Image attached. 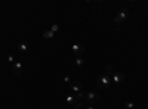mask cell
Instances as JSON below:
<instances>
[{"instance_id":"17","label":"cell","mask_w":148,"mask_h":109,"mask_svg":"<svg viewBox=\"0 0 148 109\" xmlns=\"http://www.w3.org/2000/svg\"><path fill=\"white\" fill-rule=\"evenodd\" d=\"M45 109H49V108H45Z\"/></svg>"},{"instance_id":"1","label":"cell","mask_w":148,"mask_h":109,"mask_svg":"<svg viewBox=\"0 0 148 109\" xmlns=\"http://www.w3.org/2000/svg\"><path fill=\"white\" fill-rule=\"evenodd\" d=\"M113 66L111 65H107L104 72H102V75L98 78V87H101V89H108L110 87V84L113 83V80H111V75H113Z\"/></svg>"},{"instance_id":"9","label":"cell","mask_w":148,"mask_h":109,"mask_svg":"<svg viewBox=\"0 0 148 109\" xmlns=\"http://www.w3.org/2000/svg\"><path fill=\"white\" fill-rule=\"evenodd\" d=\"M16 49H18L21 53H25V52L28 50V43H21V44H18Z\"/></svg>"},{"instance_id":"14","label":"cell","mask_w":148,"mask_h":109,"mask_svg":"<svg viewBox=\"0 0 148 109\" xmlns=\"http://www.w3.org/2000/svg\"><path fill=\"white\" fill-rule=\"evenodd\" d=\"M58 30H59V27L56 25V24H53V25H52V28H51V31H53V32H55V31H58Z\"/></svg>"},{"instance_id":"8","label":"cell","mask_w":148,"mask_h":109,"mask_svg":"<svg viewBox=\"0 0 148 109\" xmlns=\"http://www.w3.org/2000/svg\"><path fill=\"white\" fill-rule=\"evenodd\" d=\"M71 50L76 53V55H83L84 53V46H82V44H73V47H71Z\"/></svg>"},{"instance_id":"2","label":"cell","mask_w":148,"mask_h":109,"mask_svg":"<svg viewBox=\"0 0 148 109\" xmlns=\"http://www.w3.org/2000/svg\"><path fill=\"white\" fill-rule=\"evenodd\" d=\"M129 9L127 7H123L119 14H117V16H116V19H114V22L117 24V25H121V24H125L126 22V19L129 18Z\"/></svg>"},{"instance_id":"12","label":"cell","mask_w":148,"mask_h":109,"mask_svg":"<svg viewBox=\"0 0 148 109\" xmlns=\"http://www.w3.org/2000/svg\"><path fill=\"white\" fill-rule=\"evenodd\" d=\"M8 62H9L10 65H14V64L16 62V60H15V58H14V56H12V55H9V56H8Z\"/></svg>"},{"instance_id":"13","label":"cell","mask_w":148,"mask_h":109,"mask_svg":"<svg viewBox=\"0 0 148 109\" xmlns=\"http://www.w3.org/2000/svg\"><path fill=\"white\" fill-rule=\"evenodd\" d=\"M133 108H135L133 102H127V103L125 105V109H133Z\"/></svg>"},{"instance_id":"11","label":"cell","mask_w":148,"mask_h":109,"mask_svg":"<svg viewBox=\"0 0 148 109\" xmlns=\"http://www.w3.org/2000/svg\"><path fill=\"white\" fill-rule=\"evenodd\" d=\"M43 37L45 39H53V31H45V34H43Z\"/></svg>"},{"instance_id":"7","label":"cell","mask_w":148,"mask_h":109,"mask_svg":"<svg viewBox=\"0 0 148 109\" xmlns=\"http://www.w3.org/2000/svg\"><path fill=\"white\" fill-rule=\"evenodd\" d=\"M12 72H14L15 75H21V72H22V64L19 62V60H16V62L12 65Z\"/></svg>"},{"instance_id":"3","label":"cell","mask_w":148,"mask_h":109,"mask_svg":"<svg viewBox=\"0 0 148 109\" xmlns=\"http://www.w3.org/2000/svg\"><path fill=\"white\" fill-rule=\"evenodd\" d=\"M98 100H99V96L93 91H89L84 94V103L86 105H95V103H98Z\"/></svg>"},{"instance_id":"4","label":"cell","mask_w":148,"mask_h":109,"mask_svg":"<svg viewBox=\"0 0 148 109\" xmlns=\"http://www.w3.org/2000/svg\"><path fill=\"white\" fill-rule=\"evenodd\" d=\"M77 103H79V99L76 97V94H67L65 96V105L67 106H73L74 108Z\"/></svg>"},{"instance_id":"15","label":"cell","mask_w":148,"mask_h":109,"mask_svg":"<svg viewBox=\"0 0 148 109\" xmlns=\"http://www.w3.org/2000/svg\"><path fill=\"white\" fill-rule=\"evenodd\" d=\"M83 109H95V106H93V105H84Z\"/></svg>"},{"instance_id":"5","label":"cell","mask_w":148,"mask_h":109,"mask_svg":"<svg viewBox=\"0 0 148 109\" xmlns=\"http://www.w3.org/2000/svg\"><path fill=\"white\" fill-rule=\"evenodd\" d=\"M70 87H71V90L74 91V94H79V93H83L82 91V83L80 81H71V84H70Z\"/></svg>"},{"instance_id":"10","label":"cell","mask_w":148,"mask_h":109,"mask_svg":"<svg viewBox=\"0 0 148 109\" xmlns=\"http://www.w3.org/2000/svg\"><path fill=\"white\" fill-rule=\"evenodd\" d=\"M74 64H76V65H77V66H82V65H83V64H84V59H83V58H82V56H79V58H77V59H74Z\"/></svg>"},{"instance_id":"6","label":"cell","mask_w":148,"mask_h":109,"mask_svg":"<svg viewBox=\"0 0 148 109\" xmlns=\"http://www.w3.org/2000/svg\"><path fill=\"white\" fill-rule=\"evenodd\" d=\"M125 75L123 74H120V72H117V71H114L113 72V75H111V80H113V83H116V84H120V83H123L125 81Z\"/></svg>"},{"instance_id":"16","label":"cell","mask_w":148,"mask_h":109,"mask_svg":"<svg viewBox=\"0 0 148 109\" xmlns=\"http://www.w3.org/2000/svg\"><path fill=\"white\" fill-rule=\"evenodd\" d=\"M64 81H65V83H68V84H71V78H70V77H65V78H64Z\"/></svg>"}]
</instances>
